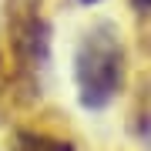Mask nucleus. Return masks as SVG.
Instances as JSON below:
<instances>
[{
    "instance_id": "nucleus-1",
    "label": "nucleus",
    "mask_w": 151,
    "mask_h": 151,
    "mask_svg": "<svg viewBox=\"0 0 151 151\" xmlns=\"http://www.w3.org/2000/svg\"><path fill=\"white\" fill-rule=\"evenodd\" d=\"M77 91L84 108H104L124 81V47L111 24H97L84 34L77 47Z\"/></svg>"
},
{
    "instance_id": "nucleus-4",
    "label": "nucleus",
    "mask_w": 151,
    "mask_h": 151,
    "mask_svg": "<svg viewBox=\"0 0 151 151\" xmlns=\"http://www.w3.org/2000/svg\"><path fill=\"white\" fill-rule=\"evenodd\" d=\"M131 4H134L138 14H148V10H151V0H131Z\"/></svg>"
},
{
    "instance_id": "nucleus-5",
    "label": "nucleus",
    "mask_w": 151,
    "mask_h": 151,
    "mask_svg": "<svg viewBox=\"0 0 151 151\" xmlns=\"http://www.w3.org/2000/svg\"><path fill=\"white\" fill-rule=\"evenodd\" d=\"M84 4H94V0H84Z\"/></svg>"
},
{
    "instance_id": "nucleus-3",
    "label": "nucleus",
    "mask_w": 151,
    "mask_h": 151,
    "mask_svg": "<svg viewBox=\"0 0 151 151\" xmlns=\"http://www.w3.org/2000/svg\"><path fill=\"white\" fill-rule=\"evenodd\" d=\"M10 151H74V145L64 138L44 134V131H17Z\"/></svg>"
},
{
    "instance_id": "nucleus-2",
    "label": "nucleus",
    "mask_w": 151,
    "mask_h": 151,
    "mask_svg": "<svg viewBox=\"0 0 151 151\" xmlns=\"http://www.w3.org/2000/svg\"><path fill=\"white\" fill-rule=\"evenodd\" d=\"M7 44L20 81H37L47 64V24L40 0H7Z\"/></svg>"
}]
</instances>
